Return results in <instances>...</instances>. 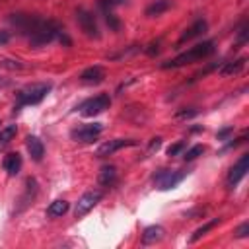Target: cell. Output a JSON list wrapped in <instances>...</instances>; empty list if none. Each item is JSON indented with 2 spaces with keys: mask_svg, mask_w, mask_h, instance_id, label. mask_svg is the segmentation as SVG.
<instances>
[{
  "mask_svg": "<svg viewBox=\"0 0 249 249\" xmlns=\"http://www.w3.org/2000/svg\"><path fill=\"white\" fill-rule=\"evenodd\" d=\"M218 222H220V220L216 218V220H210V222H206V224H202L201 228H197V230L193 232V235L189 237V241H191V243H195V241H199V239H201V237H202V235H204L206 232H210V230H212L214 226H218Z\"/></svg>",
  "mask_w": 249,
  "mask_h": 249,
  "instance_id": "21",
  "label": "cell"
},
{
  "mask_svg": "<svg viewBox=\"0 0 249 249\" xmlns=\"http://www.w3.org/2000/svg\"><path fill=\"white\" fill-rule=\"evenodd\" d=\"M247 171H249V154H243V156L233 164V168H232L230 173H228V187L233 189V187L247 175Z\"/></svg>",
  "mask_w": 249,
  "mask_h": 249,
  "instance_id": "11",
  "label": "cell"
},
{
  "mask_svg": "<svg viewBox=\"0 0 249 249\" xmlns=\"http://www.w3.org/2000/svg\"><path fill=\"white\" fill-rule=\"evenodd\" d=\"M214 51H216L214 41H202V43H199V45L191 47L189 51L179 53L175 59H171V61L164 62V64H162V68H179V66H185V64H193V62H197V61H202V59L210 57Z\"/></svg>",
  "mask_w": 249,
  "mask_h": 249,
  "instance_id": "1",
  "label": "cell"
},
{
  "mask_svg": "<svg viewBox=\"0 0 249 249\" xmlns=\"http://www.w3.org/2000/svg\"><path fill=\"white\" fill-rule=\"evenodd\" d=\"M206 22L204 20H197L189 30H185V33L181 35V39L177 41V45H181V43H185V41H191V39H195V37H199V35H202L204 31H206Z\"/></svg>",
  "mask_w": 249,
  "mask_h": 249,
  "instance_id": "14",
  "label": "cell"
},
{
  "mask_svg": "<svg viewBox=\"0 0 249 249\" xmlns=\"http://www.w3.org/2000/svg\"><path fill=\"white\" fill-rule=\"evenodd\" d=\"M170 8H171V0H156V2H152L146 8V16L148 18H156V16H162Z\"/></svg>",
  "mask_w": 249,
  "mask_h": 249,
  "instance_id": "18",
  "label": "cell"
},
{
  "mask_svg": "<svg viewBox=\"0 0 249 249\" xmlns=\"http://www.w3.org/2000/svg\"><path fill=\"white\" fill-rule=\"evenodd\" d=\"M232 133H233V127H228V129H222V131H220L216 137H218V140H226V139H228Z\"/></svg>",
  "mask_w": 249,
  "mask_h": 249,
  "instance_id": "31",
  "label": "cell"
},
{
  "mask_svg": "<svg viewBox=\"0 0 249 249\" xmlns=\"http://www.w3.org/2000/svg\"><path fill=\"white\" fill-rule=\"evenodd\" d=\"M115 179H117V170H115V166H105V168H101L99 177H97V181H99L101 185L109 187V185L115 183Z\"/></svg>",
  "mask_w": 249,
  "mask_h": 249,
  "instance_id": "20",
  "label": "cell"
},
{
  "mask_svg": "<svg viewBox=\"0 0 249 249\" xmlns=\"http://www.w3.org/2000/svg\"><path fill=\"white\" fill-rule=\"evenodd\" d=\"M109 105H111V97L105 95V93H101V95H95V97L84 101V103L78 107V111H80V115H84V117H93V115H99V113H103L105 109H109Z\"/></svg>",
  "mask_w": 249,
  "mask_h": 249,
  "instance_id": "5",
  "label": "cell"
},
{
  "mask_svg": "<svg viewBox=\"0 0 249 249\" xmlns=\"http://www.w3.org/2000/svg\"><path fill=\"white\" fill-rule=\"evenodd\" d=\"M22 156L18 154V152H10L6 158H4V162H2V168L8 171V175H16V173H20V170H22Z\"/></svg>",
  "mask_w": 249,
  "mask_h": 249,
  "instance_id": "15",
  "label": "cell"
},
{
  "mask_svg": "<svg viewBox=\"0 0 249 249\" xmlns=\"http://www.w3.org/2000/svg\"><path fill=\"white\" fill-rule=\"evenodd\" d=\"M245 62H247L245 57L235 59V61H230V62H224V64L218 68V72H220L222 76H235V74H239V72L245 68Z\"/></svg>",
  "mask_w": 249,
  "mask_h": 249,
  "instance_id": "13",
  "label": "cell"
},
{
  "mask_svg": "<svg viewBox=\"0 0 249 249\" xmlns=\"http://www.w3.org/2000/svg\"><path fill=\"white\" fill-rule=\"evenodd\" d=\"M197 113H199L197 109H181V111L175 113V119H191V117H195Z\"/></svg>",
  "mask_w": 249,
  "mask_h": 249,
  "instance_id": "28",
  "label": "cell"
},
{
  "mask_svg": "<svg viewBox=\"0 0 249 249\" xmlns=\"http://www.w3.org/2000/svg\"><path fill=\"white\" fill-rule=\"evenodd\" d=\"M185 171H177V170H160L152 179L158 191H170L173 187H177L183 179H185Z\"/></svg>",
  "mask_w": 249,
  "mask_h": 249,
  "instance_id": "4",
  "label": "cell"
},
{
  "mask_svg": "<svg viewBox=\"0 0 249 249\" xmlns=\"http://www.w3.org/2000/svg\"><path fill=\"white\" fill-rule=\"evenodd\" d=\"M76 20H78V24H80V30H82L88 37L99 39V30H97V24H95V18H93L92 12L80 8V10L76 12Z\"/></svg>",
  "mask_w": 249,
  "mask_h": 249,
  "instance_id": "10",
  "label": "cell"
},
{
  "mask_svg": "<svg viewBox=\"0 0 249 249\" xmlns=\"http://www.w3.org/2000/svg\"><path fill=\"white\" fill-rule=\"evenodd\" d=\"M105 78V72H103V68L101 66H90V68H86L82 74H80V80L82 82H101Z\"/></svg>",
  "mask_w": 249,
  "mask_h": 249,
  "instance_id": "17",
  "label": "cell"
},
{
  "mask_svg": "<svg viewBox=\"0 0 249 249\" xmlns=\"http://www.w3.org/2000/svg\"><path fill=\"white\" fill-rule=\"evenodd\" d=\"M247 37H249V26H247V24H243V26L239 28V33H237V43H239V45H243V43L247 41Z\"/></svg>",
  "mask_w": 249,
  "mask_h": 249,
  "instance_id": "27",
  "label": "cell"
},
{
  "mask_svg": "<svg viewBox=\"0 0 249 249\" xmlns=\"http://www.w3.org/2000/svg\"><path fill=\"white\" fill-rule=\"evenodd\" d=\"M103 16H105L107 26H109L113 31H119V30H121V22L115 18V14H111V10H105V12H103Z\"/></svg>",
  "mask_w": 249,
  "mask_h": 249,
  "instance_id": "24",
  "label": "cell"
},
{
  "mask_svg": "<svg viewBox=\"0 0 249 249\" xmlns=\"http://www.w3.org/2000/svg\"><path fill=\"white\" fill-rule=\"evenodd\" d=\"M18 129H16V124H8V127H4L2 131H0V148H4L6 144H10V140L16 137Z\"/></svg>",
  "mask_w": 249,
  "mask_h": 249,
  "instance_id": "22",
  "label": "cell"
},
{
  "mask_svg": "<svg viewBox=\"0 0 249 249\" xmlns=\"http://www.w3.org/2000/svg\"><path fill=\"white\" fill-rule=\"evenodd\" d=\"M233 235H235V237H239V239H241V237H247V235H249V224H247V222H243V224L233 232Z\"/></svg>",
  "mask_w": 249,
  "mask_h": 249,
  "instance_id": "30",
  "label": "cell"
},
{
  "mask_svg": "<svg viewBox=\"0 0 249 249\" xmlns=\"http://www.w3.org/2000/svg\"><path fill=\"white\" fill-rule=\"evenodd\" d=\"M127 0H99V6H101V10L105 12V10H111V8H115V6H121V4H124Z\"/></svg>",
  "mask_w": 249,
  "mask_h": 249,
  "instance_id": "25",
  "label": "cell"
},
{
  "mask_svg": "<svg viewBox=\"0 0 249 249\" xmlns=\"http://www.w3.org/2000/svg\"><path fill=\"white\" fill-rule=\"evenodd\" d=\"M204 154V146L202 144H195L193 148H189L187 152H185V162H193V160H197L199 156H202Z\"/></svg>",
  "mask_w": 249,
  "mask_h": 249,
  "instance_id": "23",
  "label": "cell"
},
{
  "mask_svg": "<svg viewBox=\"0 0 249 249\" xmlns=\"http://www.w3.org/2000/svg\"><path fill=\"white\" fill-rule=\"evenodd\" d=\"M68 208H70V204H68L66 201H62V199L53 201V202L49 204V208H47V216H51V218L62 216V214H66V212H68Z\"/></svg>",
  "mask_w": 249,
  "mask_h": 249,
  "instance_id": "19",
  "label": "cell"
},
{
  "mask_svg": "<svg viewBox=\"0 0 249 249\" xmlns=\"http://www.w3.org/2000/svg\"><path fill=\"white\" fill-rule=\"evenodd\" d=\"M162 146V139L158 137V139H152V142H150V148H148V152H156L158 148Z\"/></svg>",
  "mask_w": 249,
  "mask_h": 249,
  "instance_id": "32",
  "label": "cell"
},
{
  "mask_svg": "<svg viewBox=\"0 0 249 249\" xmlns=\"http://www.w3.org/2000/svg\"><path fill=\"white\" fill-rule=\"evenodd\" d=\"M51 88H53V86H51L49 82H41V84H33V86H30V88L18 92V107L41 103V101L47 97V93L51 92Z\"/></svg>",
  "mask_w": 249,
  "mask_h": 249,
  "instance_id": "3",
  "label": "cell"
},
{
  "mask_svg": "<svg viewBox=\"0 0 249 249\" xmlns=\"http://www.w3.org/2000/svg\"><path fill=\"white\" fill-rule=\"evenodd\" d=\"M164 233H166V230H164L162 226H158V224L148 226V228L142 232V243H144V245H152V243L160 241V239L164 237Z\"/></svg>",
  "mask_w": 249,
  "mask_h": 249,
  "instance_id": "16",
  "label": "cell"
},
{
  "mask_svg": "<svg viewBox=\"0 0 249 249\" xmlns=\"http://www.w3.org/2000/svg\"><path fill=\"white\" fill-rule=\"evenodd\" d=\"M0 66H2V68H8V70H20V68H24V64H22L20 61H10V59L0 61Z\"/></svg>",
  "mask_w": 249,
  "mask_h": 249,
  "instance_id": "26",
  "label": "cell"
},
{
  "mask_svg": "<svg viewBox=\"0 0 249 249\" xmlns=\"http://www.w3.org/2000/svg\"><path fill=\"white\" fill-rule=\"evenodd\" d=\"M185 148V142H177V144H171L170 148H168V156L170 158H173V156H177L181 150Z\"/></svg>",
  "mask_w": 249,
  "mask_h": 249,
  "instance_id": "29",
  "label": "cell"
},
{
  "mask_svg": "<svg viewBox=\"0 0 249 249\" xmlns=\"http://www.w3.org/2000/svg\"><path fill=\"white\" fill-rule=\"evenodd\" d=\"M10 39V33L8 31H0V43H6Z\"/></svg>",
  "mask_w": 249,
  "mask_h": 249,
  "instance_id": "33",
  "label": "cell"
},
{
  "mask_svg": "<svg viewBox=\"0 0 249 249\" xmlns=\"http://www.w3.org/2000/svg\"><path fill=\"white\" fill-rule=\"evenodd\" d=\"M137 144H139V142H137L135 139H113V140L103 142V144L97 148L95 156H97V158H107V156L115 154V152L121 150V148H129V146H137Z\"/></svg>",
  "mask_w": 249,
  "mask_h": 249,
  "instance_id": "9",
  "label": "cell"
},
{
  "mask_svg": "<svg viewBox=\"0 0 249 249\" xmlns=\"http://www.w3.org/2000/svg\"><path fill=\"white\" fill-rule=\"evenodd\" d=\"M26 148H28V152H30V156H31V160L33 162H41L43 160V156H45V146H43V142L37 139V137H28L26 139Z\"/></svg>",
  "mask_w": 249,
  "mask_h": 249,
  "instance_id": "12",
  "label": "cell"
},
{
  "mask_svg": "<svg viewBox=\"0 0 249 249\" xmlns=\"http://www.w3.org/2000/svg\"><path fill=\"white\" fill-rule=\"evenodd\" d=\"M10 24L16 26V30H18L20 33L31 35V33L37 30V26L41 24V18H37V16H28V14H12V16H10Z\"/></svg>",
  "mask_w": 249,
  "mask_h": 249,
  "instance_id": "8",
  "label": "cell"
},
{
  "mask_svg": "<svg viewBox=\"0 0 249 249\" xmlns=\"http://www.w3.org/2000/svg\"><path fill=\"white\" fill-rule=\"evenodd\" d=\"M62 31V28L59 26V24H55V22H51V20H41V24L37 26V30L30 35V41H31V45L33 47H43V45H49V43H53L57 37H59V33Z\"/></svg>",
  "mask_w": 249,
  "mask_h": 249,
  "instance_id": "2",
  "label": "cell"
},
{
  "mask_svg": "<svg viewBox=\"0 0 249 249\" xmlns=\"http://www.w3.org/2000/svg\"><path fill=\"white\" fill-rule=\"evenodd\" d=\"M103 199V191H99V189H93V191H88V193H84L80 199H78V202H76V206H74V216L76 218H82V216H86L99 201Z\"/></svg>",
  "mask_w": 249,
  "mask_h": 249,
  "instance_id": "6",
  "label": "cell"
},
{
  "mask_svg": "<svg viewBox=\"0 0 249 249\" xmlns=\"http://www.w3.org/2000/svg\"><path fill=\"white\" fill-rule=\"evenodd\" d=\"M103 131V124L101 123H90V124H82L78 129L70 131V139L76 142H93Z\"/></svg>",
  "mask_w": 249,
  "mask_h": 249,
  "instance_id": "7",
  "label": "cell"
}]
</instances>
